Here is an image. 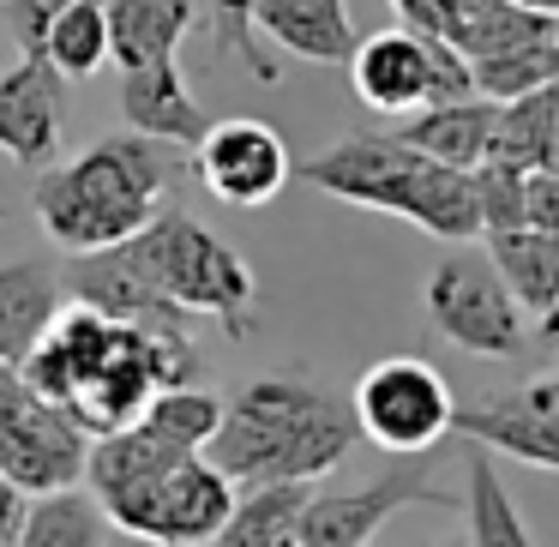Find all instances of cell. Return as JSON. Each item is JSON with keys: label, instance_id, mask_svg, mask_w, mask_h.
Wrapping results in <instances>:
<instances>
[{"label": "cell", "instance_id": "18", "mask_svg": "<svg viewBox=\"0 0 559 547\" xmlns=\"http://www.w3.org/2000/svg\"><path fill=\"white\" fill-rule=\"evenodd\" d=\"M67 307L61 271L49 259H7L0 265V367H25L55 313Z\"/></svg>", "mask_w": 559, "mask_h": 547}, {"label": "cell", "instance_id": "14", "mask_svg": "<svg viewBox=\"0 0 559 547\" xmlns=\"http://www.w3.org/2000/svg\"><path fill=\"white\" fill-rule=\"evenodd\" d=\"M349 85L373 115H415L433 103V37L409 25L373 31L349 55Z\"/></svg>", "mask_w": 559, "mask_h": 547}, {"label": "cell", "instance_id": "39", "mask_svg": "<svg viewBox=\"0 0 559 547\" xmlns=\"http://www.w3.org/2000/svg\"><path fill=\"white\" fill-rule=\"evenodd\" d=\"M277 547H301V535H283V542Z\"/></svg>", "mask_w": 559, "mask_h": 547}, {"label": "cell", "instance_id": "23", "mask_svg": "<svg viewBox=\"0 0 559 547\" xmlns=\"http://www.w3.org/2000/svg\"><path fill=\"white\" fill-rule=\"evenodd\" d=\"M313 494V481H265V487H247L235 499L229 523L211 547H277L283 535H295L301 523V506Z\"/></svg>", "mask_w": 559, "mask_h": 547}, {"label": "cell", "instance_id": "33", "mask_svg": "<svg viewBox=\"0 0 559 547\" xmlns=\"http://www.w3.org/2000/svg\"><path fill=\"white\" fill-rule=\"evenodd\" d=\"M523 229L554 235V241H559V175L554 169H530V175H523Z\"/></svg>", "mask_w": 559, "mask_h": 547}, {"label": "cell", "instance_id": "4", "mask_svg": "<svg viewBox=\"0 0 559 547\" xmlns=\"http://www.w3.org/2000/svg\"><path fill=\"white\" fill-rule=\"evenodd\" d=\"M295 181L313 193H331L343 205L385 211L433 241H481V211H475V181L463 169L409 151L397 133H349L331 151L295 163Z\"/></svg>", "mask_w": 559, "mask_h": 547}, {"label": "cell", "instance_id": "19", "mask_svg": "<svg viewBox=\"0 0 559 547\" xmlns=\"http://www.w3.org/2000/svg\"><path fill=\"white\" fill-rule=\"evenodd\" d=\"M193 19H199V0H109V61L121 73L169 67L181 55Z\"/></svg>", "mask_w": 559, "mask_h": 547}, {"label": "cell", "instance_id": "20", "mask_svg": "<svg viewBox=\"0 0 559 547\" xmlns=\"http://www.w3.org/2000/svg\"><path fill=\"white\" fill-rule=\"evenodd\" d=\"M451 433H463L469 445L506 451V457L530 463V469H554L559 475V421L530 415V409H511L506 397H487V403H475V409H457Z\"/></svg>", "mask_w": 559, "mask_h": 547}, {"label": "cell", "instance_id": "11", "mask_svg": "<svg viewBox=\"0 0 559 547\" xmlns=\"http://www.w3.org/2000/svg\"><path fill=\"white\" fill-rule=\"evenodd\" d=\"M193 175L217 205L259 211L295 181V157L277 127L253 121V115H235V121L205 127V139L193 145Z\"/></svg>", "mask_w": 559, "mask_h": 547}, {"label": "cell", "instance_id": "16", "mask_svg": "<svg viewBox=\"0 0 559 547\" xmlns=\"http://www.w3.org/2000/svg\"><path fill=\"white\" fill-rule=\"evenodd\" d=\"M121 115H127V133H145V139H157V145H187V151H193L211 127L175 61L121 73Z\"/></svg>", "mask_w": 559, "mask_h": 547}, {"label": "cell", "instance_id": "27", "mask_svg": "<svg viewBox=\"0 0 559 547\" xmlns=\"http://www.w3.org/2000/svg\"><path fill=\"white\" fill-rule=\"evenodd\" d=\"M43 61L61 79H91L103 61H109V7L103 0H79L43 31Z\"/></svg>", "mask_w": 559, "mask_h": 547}, {"label": "cell", "instance_id": "25", "mask_svg": "<svg viewBox=\"0 0 559 547\" xmlns=\"http://www.w3.org/2000/svg\"><path fill=\"white\" fill-rule=\"evenodd\" d=\"M554 145H559V85L518 103H499V139L487 163H511V169L530 175V169H547Z\"/></svg>", "mask_w": 559, "mask_h": 547}, {"label": "cell", "instance_id": "9", "mask_svg": "<svg viewBox=\"0 0 559 547\" xmlns=\"http://www.w3.org/2000/svg\"><path fill=\"white\" fill-rule=\"evenodd\" d=\"M427 319L445 343H457L463 355L481 361H511L523 349V307L511 301V289L499 283L487 253H451L433 265L421 289Z\"/></svg>", "mask_w": 559, "mask_h": 547}, {"label": "cell", "instance_id": "13", "mask_svg": "<svg viewBox=\"0 0 559 547\" xmlns=\"http://www.w3.org/2000/svg\"><path fill=\"white\" fill-rule=\"evenodd\" d=\"M67 127V79L43 55H19L0 73V151L19 169H49Z\"/></svg>", "mask_w": 559, "mask_h": 547}, {"label": "cell", "instance_id": "2", "mask_svg": "<svg viewBox=\"0 0 559 547\" xmlns=\"http://www.w3.org/2000/svg\"><path fill=\"white\" fill-rule=\"evenodd\" d=\"M361 427H355L349 397L325 391L307 373H265L247 379L211 433L205 457L217 463L229 481L265 487V481H319L355 451Z\"/></svg>", "mask_w": 559, "mask_h": 547}, {"label": "cell", "instance_id": "1", "mask_svg": "<svg viewBox=\"0 0 559 547\" xmlns=\"http://www.w3.org/2000/svg\"><path fill=\"white\" fill-rule=\"evenodd\" d=\"M25 379L49 403H61L91 439H103L133 427L157 391L199 385V349L193 337H151L67 301L43 343L25 355Z\"/></svg>", "mask_w": 559, "mask_h": 547}, {"label": "cell", "instance_id": "34", "mask_svg": "<svg viewBox=\"0 0 559 547\" xmlns=\"http://www.w3.org/2000/svg\"><path fill=\"white\" fill-rule=\"evenodd\" d=\"M506 403H511V409H530V415L559 421V373H542V379H530V385L506 391Z\"/></svg>", "mask_w": 559, "mask_h": 547}, {"label": "cell", "instance_id": "36", "mask_svg": "<svg viewBox=\"0 0 559 547\" xmlns=\"http://www.w3.org/2000/svg\"><path fill=\"white\" fill-rule=\"evenodd\" d=\"M535 337H542V343H547V349H559V301H554V307H547V313H542V319H535Z\"/></svg>", "mask_w": 559, "mask_h": 547}, {"label": "cell", "instance_id": "24", "mask_svg": "<svg viewBox=\"0 0 559 547\" xmlns=\"http://www.w3.org/2000/svg\"><path fill=\"white\" fill-rule=\"evenodd\" d=\"M217 421H223V397L205 385H169L145 403V415H139V427H145L151 439H163L169 451H181V457H205Z\"/></svg>", "mask_w": 559, "mask_h": 547}, {"label": "cell", "instance_id": "26", "mask_svg": "<svg viewBox=\"0 0 559 547\" xmlns=\"http://www.w3.org/2000/svg\"><path fill=\"white\" fill-rule=\"evenodd\" d=\"M109 535H115V523L103 518L97 499L79 494V487H67V494L31 499L19 547H109Z\"/></svg>", "mask_w": 559, "mask_h": 547}, {"label": "cell", "instance_id": "17", "mask_svg": "<svg viewBox=\"0 0 559 547\" xmlns=\"http://www.w3.org/2000/svg\"><path fill=\"white\" fill-rule=\"evenodd\" d=\"M397 139L421 157L445 163V169H481L493 157L499 139V103L487 97H463V103H433V109H415L409 121L397 127Z\"/></svg>", "mask_w": 559, "mask_h": 547}, {"label": "cell", "instance_id": "28", "mask_svg": "<svg viewBox=\"0 0 559 547\" xmlns=\"http://www.w3.org/2000/svg\"><path fill=\"white\" fill-rule=\"evenodd\" d=\"M469 79H475V97H487V103L535 97V91L559 85V37H542V43H523V49L469 61Z\"/></svg>", "mask_w": 559, "mask_h": 547}, {"label": "cell", "instance_id": "22", "mask_svg": "<svg viewBox=\"0 0 559 547\" xmlns=\"http://www.w3.org/2000/svg\"><path fill=\"white\" fill-rule=\"evenodd\" d=\"M487 259H493L499 283L511 289V301H518L523 313L542 319L547 307L559 301V241L554 235H535V229L487 235Z\"/></svg>", "mask_w": 559, "mask_h": 547}, {"label": "cell", "instance_id": "5", "mask_svg": "<svg viewBox=\"0 0 559 547\" xmlns=\"http://www.w3.org/2000/svg\"><path fill=\"white\" fill-rule=\"evenodd\" d=\"M127 247H133V259L145 265V277L157 283V295L175 301L187 319H217L235 343L253 337L259 283H253V271H247V259L235 253L223 235H211L199 217L163 205Z\"/></svg>", "mask_w": 559, "mask_h": 547}, {"label": "cell", "instance_id": "12", "mask_svg": "<svg viewBox=\"0 0 559 547\" xmlns=\"http://www.w3.org/2000/svg\"><path fill=\"white\" fill-rule=\"evenodd\" d=\"M61 289H67V301L91 307L103 319H121V325H139L151 337H193V319L175 301H163L127 241L103 247V253H73L61 271Z\"/></svg>", "mask_w": 559, "mask_h": 547}, {"label": "cell", "instance_id": "31", "mask_svg": "<svg viewBox=\"0 0 559 547\" xmlns=\"http://www.w3.org/2000/svg\"><path fill=\"white\" fill-rule=\"evenodd\" d=\"M391 7H397V19L409 31H421V37L457 43L463 31L475 25V13H481L487 0H391Z\"/></svg>", "mask_w": 559, "mask_h": 547}, {"label": "cell", "instance_id": "29", "mask_svg": "<svg viewBox=\"0 0 559 547\" xmlns=\"http://www.w3.org/2000/svg\"><path fill=\"white\" fill-rule=\"evenodd\" d=\"M253 13H259V0H205V19H211V43H217V55H241L247 73H253L259 85H277V67H271V55L259 49Z\"/></svg>", "mask_w": 559, "mask_h": 547}, {"label": "cell", "instance_id": "21", "mask_svg": "<svg viewBox=\"0 0 559 547\" xmlns=\"http://www.w3.org/2000/svg\"><path fill=\"white\" fill-rule=\"evenodd\" d=\"M463 523H469V547H535L530 523H523L511 487L499 481V463L487 445L463 451Z\"/></svg>", "mask_w": 559, "mask_h": 547}, {"label": "cell", "instance_id": "30", "mask_svg": "<svg viewBox=\"0 0 559 547\" xmlns=\"http://www.w3.org/2000/svg\"><path fill=\"white\" fill-rule=\"evenodd\" d=\"M469 181H475V211H481V241L487 235H506V229H523V169L481 163V169H469Z\"/></svg>", "mask_w": 559, "mask_h": 547}, {"label": "cell", "instance_id": "8", "mask_svg": "<svg viewBox=\"0 0 559 547\" xmlns=\"http://www.w3.org/2000/svg\"><path fill=\"white\" fill-rule=\"evenodd\" d=\"M229 511H235V481L211 457H187L175 469H163L157 481L109 499L103 518L121 535H139V542L157 547H211L229 523Z\"/></svg>", "mask_w": 559, "mask_h": 547}, {"label": "cell", "instance_id": "32", "mask_svg": "<svg viewBox=\"0 0 559 547\" xmlns=\"http://www.w3.org/2000/svg\"><path fill=\"white\" fill-rule=\"evenodd\" d=\"M67 7H79V0H0V19H7V31H13L19 55H37L43 31H49Z\"/></svg>", "mask_w": 559, "mask_h": 547}, {"label": "cell", "instance_id": "15", "mask_svg": "<svg viewBox=\"0 0 559 547\" xmlns=\"http://www.w3.org/2000/svg\"><path fill=\"white\" fill-rule=\"evenodd\" d=\"M253 31L277 49H289L295 61H319V67H349L355 43H361L349 0H259Z\"/></svg>", "mask_w": 559, "mask_h": 547}, {"label": "cell", "instance_id": "37", "mask_svg": "<svg viewBox=\"0 0 559 547\" xmlns=\"http://www.w3.org/2000/svg\"><path fill=\"white\" fill-rule=\"evenodd\" d=\"M518 7H530V13H547V19H559V0H518Z\"/></svg>", "mask_w": 559, "mask_h": 547}, {"label": "cell", "instance_id": "6", "mask_svg": "<svg viewBox=\"0 0 559 547\" xmlns=\"http://www.w3.org/2000/svg\"><path fill=\"white\" fill-rule=\"evenodd\" d=\"M91 433L49 403L25 379V367H0V475L19 487L25 499L67 494L85 481Z\"/></svg>", "mask_w": 559, "mask_h": 547}, {"label": "cell", "instance_id": "7", "mask_svg": "<svg viewBox=\"0 0 559 547\" xmlns=\"http://www.w3.org/2000/svg\"><path fill=\"white\" fill-rule=\"evenodd\" d=\"M355 427H361L367 445L391 451V457H415V451H433L439 439L457 421V397H451L445 373L421 355H385L373 361L349 391Z\"/></svg>", "mask_w": 559, "mask_h": 547}, {"label": "cell", "instance_id": "38", "mask_svg": "<svg viewBox=\"0 0 559 547\" xmlns=\"http://www.w3.org/2000/svg\"><path fill=\"white\" fill-rule=\"evenodd\" d=\"M109 547H157V542H139V535H121V530H115V535H109Z\"/></svg>", "mask_w": 559, "mask_h": 547}, {"label": "cell", "instance_id": "35", "mask_svg": "<svg viewBox=\"0 0 559 547\" xmlns=\"http://www.w3.org/2000/svg\"><path fill=\"white\" fill-rule=\"evenodd\" d=\"M25 511H31V499L0 475V547H19V535H25Z\"/></svg>", "mask_w": 559, "mask_h": 547}, {"label": "cell", "instance_id": "3", "mask_svg": "<svg viewBox=\"0 0 559 547\" xmlns=\"http://www.w3.org/2000/svg\"><path fill=\"white\" fill-rule=\"evenodd\" d=\"M163 193H169V163L157 139L109 133L91 139L79 157L49 163L31 187V211L61 253H103L133 241L163 211Z\"/></svg>", "mask_w": 559, "mask_h": 547}, {"label": "cell", "instance_id": "40", "mask_svg": "<svg viewBox=\"0 0 559 547\" xmlns=\"http://www.w3.org/2000/svg\"><path fill=\"white\" fill-rule=\"evenodd\" d=\"M0 223H7V211H0Z\"/></svg>", "mask_w": 559, "mask_h": 547}, {"label": "cell", "instance_id": "10", "mask_svg": "<svg viewBox=\"0 0 559 547\" xmlns=\"http://www.w3.org/2000/svg\"><path fill=\"white\" fill-rule=\"evenodd\" d=\"M409 506H439V511H463L457 494L433 481L421 469H391V475H373L361 487H331V494H307L301 506V547H367L379 530H385L397 511Z\"/></svg>", "mask_w": 559, "mask_h": 547}]
</instances>
